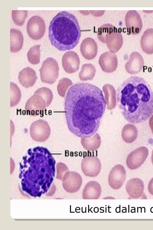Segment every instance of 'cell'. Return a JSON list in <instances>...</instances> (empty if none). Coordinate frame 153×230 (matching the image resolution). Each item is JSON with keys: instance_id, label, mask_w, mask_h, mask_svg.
Here are the masks:
<instances>
[{"instance_id": "cell-9", "label": "cell", "mask_w": 153, "mask_h": 230, "mask_svg": "<svg viewBox=\"0 0 153 230\" xmlns=\"http://www.w3.org/2000/svg\"><path fill=\"white\" fill-rule=\"evenodd\" d=\"M149 154L148 149L144 146L139 147L131 152L127 156L126 164L128 168L135 170L143 164Z\"/></svg>"}, {"instance_id": "cell-40", "label": "cell", "mask_w": 153, "mask_h": 230, "mask_svg": "<svg viewBox=\"0 0 153 230\" xmlns=\"http://www.w3.org/2000/svg\"><path fill=\"white\" fill-rule=\"evenodd\" d=\"M22 185L24 187H25L26 185L25 184L23 183Z\"/></svg>"}, {"instance_id": "cell-29", "label": "cell", "mask_w": 153, "mask_h": 230, "mask_svg": "<svg viewBox=\"0 0 153 230\" xmlns=\"http://www.w3.org/2000/svg\"><path fill=\"white\" fill-rule=\"evenodd\" d=\"M27 14V10H13L12 13V19L16 25L22 26L24 24Z\"/></svg>"}, {"instance_id": "cell-26", "label": "cell", "mask_w": 153, "mask_h": 230, "mask_svg": "<svg viewBox=\"0 0 153 230\" xmlns=\"http://www.w3.org/2000/svg\"><path fill=\"white\" fill-rule=\"evenodd\" d=\"M96 72V69L93 64L85 63L82 65L79 77L81 81L91 80L94 77Z\"/></svg>"}, {"instance_id": "cell-6", "label": "cell", "mask_w": 153, "mask_h": 230, "mask_svg": "<svg viewBox=\"0 0 153 230\" xmlns=\"http://www.w3.org/2000/svg\"><path fill=\"white\" fill-rule=\"evenodd\" d=\"M59 68L57 61L48 57L42 62L39 71L42 82L50 84H53L58 78Z\"/></svg>"}, {"instance_id": "cell-24", "label": "cell", "mask_w": 153, "mask_h": 230, "mask_svg": "<svg viewBox=\"0 0 153 230\" xmlns=\"http://www.w3.org/2000/svg\"><path fill=\"white\" fill-rule=\"evenodd\" d=\"M80 141L83 147L88 151L97 149L101 143V137L98 133L90 137L81 138Z\"/></svg>"}, {"instance_id": "cell-19", "label": "cell", "mask_w": 153, "mask_h": 230, "mask_svg": "<svg viewBox=\"0 0 153 230\" xmlns=\"http://www.w3.org/2000/svg\"><path fill=\"white\" fill-rule=\"evenodd\" d=\"M19 83L26 88L33 87L36 82L37 77L35 71L29 67L24 68L19 74Z\"/></svg>"}, {"instance_id": "cell-33", "label": "cell", "mask_w": 153, "mask_h": 230, "mask_svg": "<svg viewBox=\"0 0 153 230\" xmlns=\"http://www.w3.org/2000/svg\"><path fill=\"white\" fill-rule=\"evenodd\" d=\"M152 162L153 165V149L152 151V157H151Z\"/></svg>"}, {"instance_id": "cell-22", "label": "cell", "mask_w": 153, "mask_h": 230, "mask_svg": "<svg viewBox=\"0 0 153 230\" xmlns=\"http://www.w3.org/2000/svg\"><path fill=\"white\" fill-rule=\"evenodd\" d=\"M140 45L143 51L146 54L153 53V28L146 30L141 37Z\"/></svg>"}, {"instance_id": "cell-28", "label": "cell", "mask_w": 153, "mask_h": 230, "mask_svg": "<svg viewBox=\"0 0 153 230\" xmlns=\"http://www.w3.org/2000/svg\"><path fill=\"white\" fill-rule=\"evenodd\" d=\"M11 107L17 105L20 102L21 98V92L18 86L13 82H10Z\"/></svg>"}, {"instance_id": "cell-21", "label": "cell", "mask_w": 153, "mask_h": 230, "mask_svg": "<svg viewBox=\"0 0 153 230\" xmlns=\"http://www.w3.org/2000/svg\"><path fill=\"white\" fill-rule=\"evenodd\" d=\"M10 34V51L13 53L18 52L23 46L24 41L23 34L17 29L11 28Z\"/></svg>"}, {"instance_id": "cell-27", "label": "cell", "mask_w": 153, "mask_h": 230, "mask_svg": "<svg viewBox=\"0 0 153 230\" xmlns=\"http://www.w3.org/2000/svg\"><path fill=\"white\" fill-rule=\"evenodd\" d=\"M40 45H36L30 48L28 51L27 58L32 64H37L40 61Z\"/></svg>"}, {"instance_id": "cell-4", "label": "cell", "mask_w": 153, "mask_h": 230, "mask_svg": "<svg viewBox=\"0 0 153 230\" xmlns=\"http://www.w3.org/2000/svg\"><path fill=\"white\" fill-rule=\"evenodd\" d=\"M53 98V93L50 89L45 87L39 88L27 100L25 110L30 115H38L50 105Z\"/></svg>"}, {"instance_id": "cell-30", "label": "cell", "mask_w": 153, "mask_h": 230, "mask_svg": "<svg viewBox=\"0 0 153 230\" xmlns=\"http://www.w3.org/2000/svg\"><path fill=\"white\" fill-rule=\"evenodd\" d=\"M72 84L71 81L67 78H63L60 79L57 86V91L59 95L64 97L68 88Z\"/></svg>"}, {"instance_id": "cell-3", "label": "cell", "mask_w": 153, "mask_h": 230, "mask_svg": "<svg viewBox=\"0 0 153 230\" xmlns=\"http://www.w3.org/2000/svg\"><path fill=\"white\" fill-rule=\"evenodd\" d=\"M81 35L78 21L73 14L59 12L51 21L48 37L51 44L61 51L72 49L78 43Z\"/></svg>"}, {"instance_id": "cell-18", "label": "cell", "mask_w": 153, "mask_h": 230, "mask_svg": "<svg viewBox=\"0 0 153 230\" xmlns=\"http://www.w3.org/2000/svg\"><path fill=\"white\" fill-rule=\"evenodd\" d=\"M144 185L143 181L138 178H132L126 183V192L132 199H138L143 194Z\"/></svg>"}, {"instance_id": "cell-38", "label": "cell", "mask_w": 153, "mask_h": 230, "mask_svg": "<svg viewBox=\"0 0 153 230\" xmlns=\"http://www.w3.org/2000/svg\"><path fill=\"white\" fill-rule=\"evenodd\" d=\"M45 187V184L43 186H42V188H44Z\"/></svg>"}, {"instance_id": "cell-35", "label": "cell", "mask_w": 153, "mask_h": 230, "mask_svg": "<svg viewBox=\"0 0 153 230\" xmlns=\"http://www.w3.org/2000/svg\"><path fill=\"white\" fill-rule=\"evenodd\" d=\"M46 176L48 178H49V175L48 174H46Z\"/></svg>"}, {"instance_id": "cell-20", "label": "cell", "mask_w": 153, "mask_h": 230, "mask_svg": "<svg viewBox=\"0 0 153 230\" xmlns=\"http://www.w3.org/2000/svg\"><path fill=\"white\" fill-rule=\"evenodd\" d=\"M101 193V187L98 182L91 181L85 185L82 192L83 199H97Z\"/></svg>"}, {"instance_id": "cell-17", "label": "cell", "mask_w": 153, "mask_h": 230, "mask_svg": "<svg viewBox=\"0 0 153 230\" xmlns=\"http://www.w3.org/2000/svg\"><path fill=\"white\" fill-rule=\"evenodd\" d=\"M80 50L85 59L88 60H92L96 57L97 54V45L93 38L87 37L81 42Z\"/></svg>"}, {"instance_id": "cell-15", "label": "cell", "mask_w": 153, "mask_h": 230, "mask_svg": "<svg viewBox=\"0 0 153 230\" xmlns=\"http://www.w3.org/2000/svg\"><path fill=\"white\" fill-rule=\"evenodd\" d=\"M82 182V178L79 174L75 171H68L65 176L64 187L67 192L75 193L80 189Z\"/></svg>"}, {"instance_id": "cell-42", "label": "cell", "mask_w": 153, "mask_h": 230, "mask_svg": "<svg viewBox=\"0 0 153 230\" xmlns=\"http://www.w3.org/2000/svg\"><path fill=\"white\" fill-rule=\"evenodd\" d=\"M51 181H52L53 180V179L52 178H51Z\"/></svg>"}, {"instance_id": "cell-39", "label": "cell", "mask_w": 153, "mask_h": 230, "mask_svg": "<svg viewBox=\"0 0 153 230\" xmlns=\"http://www.w3.org/2000/svg\"><path fill=\"white\" fill-rule=\"evenodd\" d=\"M50 185V184L49 183H48V185H47V186H48V187H49Z\"/></svg>"}, {"instance_id": "cell-11", "label": "cell", "mask_w": 153, "mask_h": 230, "mask_svg": "<svg viewBox=\"0 0 153 230\" xmlns=\"http://www.w3.org/2000/svg\"><path fill=\"white\" fill-rule=\"evenodd\" d=\"M126 176V171L124 167L121 164L116 165L109 173L108 179V184L113 189H119L123 184Z\"/></svg>"}, {"instance_id": "cell-2", "label": "cell", "mask_w": 153, "mask_h": 230, "mask_svg": "<svg viewBox=\"0 0 153 230\" xmlns=\"http://www.w3.org/2000/svg\"><path fill=\"white\" fill-rule=\"evenodd\" d=\"M117 94L118 107L128 122H143L152 114L153 92L143 78H128L119 86Z\"/></svg>"}, {"instance_id": "cell-1", "label": "cell", "mask_w": 153, "mask_h": 230, "mask_svg": "<svg viewBox=\"0 0 153 230\" xmlns=\"http://www.w3.org/2000/svg\"><path fill=\"white\" fill-rule=\"evenodd\" d=\"M105 107L102 91L99 88L87 83L74 84L68 90L65 100L69 130L81 138L93 136L99 127Z\"/></svg>"}, {"instance_id": "cell-25", "label": "cell", "mask_w": 153, "mask_h": 230, "mask_svg": "<svg viewBox=\"0 0 153 230\" xmlns=\"http://www.w3.org/2000/svg\"><path fill=\"white\" fill-rule=\"evenodd\" d=\"M138 131L136 127L133 124H127L123 127L121 136L123 140L127 143H131L136 139Z\"/></svg>"}, {"instance_id": "cell-36", "label": "cell", "mask_w": 153, "mask_h": 230, "mask_svg": "<svg viewBox=\"0 0 153 230\" xmlns=\"http://www.w3.org/2000/svg\"><path fill=\"white\" fill-rule=\"evenodd\" d=\"M41 193H38L37 194V196H40L41 195Z\"/></svg>"}, {"instance_id": "cell-37", "label": "cell", "mask_w": 153, "mask_h": 230, "mask_svg": "<svg viewBox=\"0 0 153 230\" xmlns=\"http://www.w3.org/2000/svg\"><path fill=\"white\" fill-rule=\"evenodd\" d=\"M28 193H30L31 192V190H28L27 191Z\"/></svg>"}, {"instance_id": "cell-16", "label": "cell", "mask_w": 153, "mask_h": 230, "mask_svg": "<svg viewBox=\"0 0 153 230\" xmlns=\"http://www.w3.org/2000/svg\"><path fill=\"white\" fill-rule=\"evenodd\" d=\"M144 65V60L141 55L138 52H133L130 55L128 60L126 63L125 68L129 74H135L140 72Z\"/></svg>"}, {"instance_id": "cell-13", "label": "cell", "mask_w": 153, "mask_h": 230, "mask_svg": "<svg viewBox=\"0 0 153 230\" xmlns=\"http://www.w3.org/2000/svg\"><path fill=\"white\" fill-rule=\"evenodd\" d=\"M63 68L65 72L73 73L79 69L80 60L78 55L75 52L69 51L65 52L62 58Z\"/></svg>"}, {"instance_id": "cell-32", "label": "cell", "mask_w": 153, "mask_h": 230, "mask_svg": "<svg viewBox=\"0 0 153 230\" xmlns=\"http://www.w3.org/2000/svg\"><path fill=\"white\" fill-rule=\"evenodd\" d=\"M149 126L153 134V114L149 119Z\"/></svg>"}, {"instance_id": "cell-7", "label": "cell", "mask_w": 153, "mask_h": 230, "mask_svg": "<svg viewBox=\"0 0 153 230\" xmlns=\"http://www.w3.org/2000/svg\"><path fill=\"white\" fill-rule=\"evenodd\" d=\"M51 128L48 122L43 119H39L33 122L30 129L32 138L34 141L44 142L49 138L51 134Z\"/></svg>"}, {"instance_id": "cell-12", "label": "cell", "mask_w": 153, "mask_h": 230, "mask_svg": "<svg viewBox=\"0 0 153 230\" xmlns=\"http://www.w3.org/2000/svg\"><path fill=\"white\" fill-rule=\"evenodd\" d=\"M125 22L128 33L132 34L139 33L143 27L142 20L136 10H129L125 17Z\"/></svg>"}, {"instance_id": "cell-34", "label": "cell", "mask_w": 153, "mask_h": 230, "mask_svg": "<svg viewBox=\"0 0 153 230\" xmlns=\"http://www.w3.org/2000/svg\"><path fill=\"white\" fill-rule=\"evenodd\" d=\"M43 176L44 175L43 174H41L38 175V177L39 178H42L43 177Z\"/></svg>"}, {"instance_id": "cell-14", "label": "cell", "mask_w": 153, "mask_h": 230, "mask_svg": "<svg viewBox=\"0 0 153 230\" xmlns=\"http://www.w3.org/2000/svg\"><path fill=\"white\" fill-rule=\"evenodd\" d=\"M98 62L103 72L108 73L113 72L117 67V56L115 53L107 51L100 55Z\"/></svg>"}, {"instance_id": "cell-8", "label": "cell", "mask_w": 153, "mask_h": 230, "mask_svg": "<svg viewBox=\"0 0 153 230\" xmlns=\"http://www.w3.org/2000/svg\"><path fill=\"white\" fill-rule=\"evenodd\" d=\"M45 24L43 19L38 16H31L27 25V31L29 37L33 40L42 38L45 30Z\"/></svg>"}, {"instance_id": "cell-5", "label": "cell", "mask_w": 153, "mask_h": 230, "mask_svg": "<svg viewBox=\"0 0 153 230\" xmlns=\"http://www.w3.org/2000/svg\"><path fill=\"white\" fill-rule=\"evenodd\" d=\"M98 39L106 43L110 51L115 53L122 47L123 38L121 33L112 24H105L99 28L97 31Z\"/></svg>"}, {"instance_id": "cell-10", "label": "cell", "mask_w": 153, "mask_h": 230, "mask_svg": "<svg viewBox=\"0 0 153 230\" xmlns=\"http://www.w3.org/2000/svg\"><path fill=\"white\" fill-rule=\"evenodd\" d=\"M101 167L100 160L96 156H86L82 159L81 168L86 176L92 177L97 176L100 172Z\"/></svg>"}, {"instance_id": "cell-31", "label": "cell", "mask_w": 153, "mask_h": 230, "mask_svg": "<svg viewBox=\"0 0 153 230\" xmlns=\"http://www.w3.org/2000/svg\"><path fill=\"white\" fill-rule=\"evenodd\" d=\"M148 190L149 193L153 196V177L149 181L148 185Z\"/></svg>"}, {"instance_id": "cell-23", "label": "cell", "mask_w": 153, "mask_h": 230, "mask_svg": "<svg viewBox=\"0 0 153 230\" xmlns=\"http://www.w3.org/2000/svg\"><path fill=\"white\" fill-rule=\"evenodd\" d=\"M102 89L107 109L111 110L114 109L117 104L116 91L114 87L110 84H106L103 86Z\"/></svg>"}, {"instance_id": "cell-41", "label": "cell", "mask_w": 153, "mask_h": 230, "mask_svg": "<svg viewBox=\"0 0 153 230\" xmlns=\"http://www.w3.org/2000/svg\"><path fill=\"white\" fill-rule=\"evenodd\" d=\"M34 183H36L37 182V180L34 181Z\"/></svg>"}]
</instances>
